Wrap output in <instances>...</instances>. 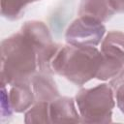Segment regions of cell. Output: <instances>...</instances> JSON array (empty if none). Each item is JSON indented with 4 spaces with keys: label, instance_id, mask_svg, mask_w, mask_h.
I'll return each mask as SVG.
<instances>
[{
    "label": "cell",
    "instance_id": "1",
    "mask_svg": "<svg viewBox=\"0 0 124 124\" xmlns=\"http://www.w3.org/2000/svg\"><path fill=\"white\" fill-rule=\"evenodd\" d=\"M37 69V51L20 31L1 42V85L30 82Z\"/></svg>",
    "mask_w": 124,
    "mask_h": 124
},
{
    "label": "cell",
    "instance_id": "2",
    "mask_svg": "<svg viewBox=\"0 0 124 124\" xmlns=\"http://www.w3.org/2000/svg\"><path fill=\"white\" fill-rule=\"evenodd\" d=\"M102 63V53L97 46H62L51 62L53 74L81 86L96 78Z\"/></svg>",
    "mask_w": 124,
    "mask_h": 124
},
{
    "label": "cell",
    "instance_id": "3",
    "mask_svg": "<svg viewBox=\"0 0 124 124\" xmlns=\"http://www.w3.org/2000/svg\"><path fill=\"white\" fill-rule=\"evenodd\" d=\"M82 123L111 122L115 99L110 84L102 83L92 88H81L75 97Z\"/></svg>",
    "mask_w": 124,
    "mask_h": 124
},
{
    "label": "cell",
    "instance_id": "4",
    "mask_svg": "<svg viewBox=\"0 0 124 124\" xmlns=\"http://www.w3.org/2000/svg\"><path fill=\"white\" fill-rule=\"evenodd\" d=\"M102 63L96 78L107 80L118 76L124 66V32L112 30L101 42Z\"/></svg>",
    "mask_w": 124,
    "mask_h": 124
},
{
    "label": "cell",
    "instance_id": "5",
    "mask_svg": "<svg viewBox=\"0 0 124 124\" xmlns=\"http://www.w3.org/2000/svg\"><path fill=\"white\" fill-rule=\"evenodd\" d=\"M106 34L102 21L89 16L76 18L67 28L65 40L67 44L79 46H97Z\"/></svg>",
    "mask_w": 124,
    "mask_h": 124
},
{
    "label": "cell",
    "instance_id": "6",
    "mask_svg": "<svg viewBox=\"0 0 124 124\" xmlns=\"http://www.w3.org/2000/svg\"><path fill=\"white\" fill-rule=\"evenodd\" d=\"M51 123H79L81 122L76 101L71 97H58L49 103Z\"/></svg>",
    "mask_w": 124,
    "mask_h": 124
},
{
    "label": "cell",
    "instance_id": "7",
    "mask_svg": "<svg viewBox=\"0 0 124 124\" xmlns=\"http://www.w3.org/2000/svg\"><path fill=\"white\" fill-rule=\"evenodd\" d=\"M30 84L35 94L36 102L44 101L50 103L59 97V90L51 74L38 71L32 76Z\"/></svg>",
    "mask_w": 124,
    "mask_h": 124
},
{
    "label": "cell",
    "instance_id": "8",
    "mask_svg": "<svg viewBox=\"0 0 124 124\" xmlns=\"http://www.w3.org/2000/svg\"><path fill=\"white\" fill-rule=\"evenodd\" d=\"M20 32L32 44L37 53L44 47L53 43L47 25L40 20H29L24 22L21 26Z\"/></svg>",
    "mask_w": 124,
    "mask_h": 124
},
{
    "label": "cell",
    "instance_id": "9",
    "mask_svg": "<svg viewBox=\"0 0 124 124\" xmlns=\"http://www.w3.org/2000/svg\"><path fill=\"white\" fill-rule=\"evenodd\" d=\"M9 99L13 110L16 113L26 111L36 103L30 82L12 85L9 91Z\"/></svg>",
    "mask_w": 124,
    "mask_h": 124
},
{
    "label": "cell",
    "instance_id": "10",
    "mask_svg": "<svg viewBox=\"0 0 124 124\" xmlns=\"http://www.w3.org/2000/svg\"><path fill=\"white\" fill-rule=\"evenodd\" d=\"M114 14L108 0H81L78 9L79 16L93 17L102 22L108 20Z\"/></svg>",
    "mask_w": 124,
    "mask_h": 124
},
{
    "label": "cell",
    "instance_id": "11",
    "mask_svg": "<svg viewBox=\"0 0 124 124\" xmlns=\"http://www.w3.org/2000/svg\"><path fill=\"white\" fill-rule=\"evenodd\" d=\"M24 122L29 123H51L49 114V103L37 101L25 111Z\"/></svg>",
    "mask_w": 124,
    "mask_h": 124
},
{
    "label": "cell",
    "instance_id": "12",
    "mask_svg": "<svg viewBox=\"0 0 124 124\" xmlns=\"http://www.w3.org/2000/svg\"><path fill=\"white\" fill-rule=\"evenodd\" d=\"M38 0H1V14L9 20L18 19L26 7Z\"/></svg>",
    "mask_w": 124,
    "mask_h": 124
},
{
    "label": "cell",
    "instance_id": "13",
    "mask_svg": "<svg viewBox=\"0 0 124 124\" xmlns=\"http://www.w3.org/2000/svg\"><path fill=\"white\" fill-rule=\"evenodd\" d=\"M62 45L51 43L47 46L44 47L37 53V62H38V70L41 72H45L47 74H53L51 70V62Z\"/></svg>",
    "mask_w": 124,
    "mask_h": 124
},
{
    "label": "cell",
    "instance_id": "14",
    "mask_svg": "<svg viewBox=\"0 0 124 124\" xmlns=\"http://www.w3.org/2000/svg\"><path fill=\"white\" fill-rule=\"evenodd\" d=\"M110 86L112 87L115 104L117 105L120 111L124 114V78L119 75L116 76L110 82Z\"/></svg>",
    "mask_w": 124,
    "mask_h": 124
},
{
    "label": "cell",
    "instance_id": "15",
    "mask_svg": "<svg viewBox=\"0 0 124 124\" xmlns=\"http://www.w3.org/2000/svg\"><path fill=\"white\" fill-rule=\"evenodd\" d=\"M13 108L9 99V93L7 92L6 85H1V116L2 119L5 117H11L13 113Z\"/></svg>",
    "mask_w": 124,
    "mask_h": 124
},
{
    "label": "cell",
    "instance_id": "16",
    "mask_svg": "<svg viewBox=\"0 0 124 124\" xmlns=\"http://www.w3.org/2000/svg\"><path fill=\"white\" fill-rule=\"evenodd\" d=\"M115 13H124V0H108Z\"/></svg>",
    "mask_w": 124,
    "mask_h": 124
},
{
    "label": "cell",
    "instance_id": "17",
    "mask_svg": "<svg viewBox=\"0 0 124 124\" xmlns=\"http://www.w3.org/2000/svg\"><path fill=\"white\" fill-rule=\"evenodd\" d=\"M119 76H120L121 78H124V66H123V68H122V70H121V72H120Z\"/></svg>",
    "mask_w": 124,
    "mask_h": 124
}]
</instances>
